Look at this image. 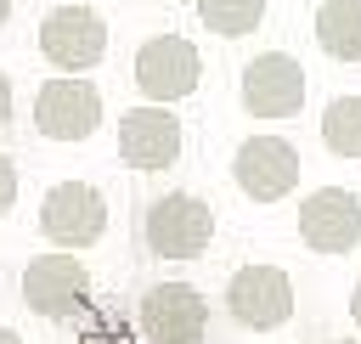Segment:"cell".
Listing matches in <instances>:
<instances>
[{
  "label": "cell",
  "instance_id": "obj_4",
  "mask_svg": "<svg viewBox=\"0 0 361 344\" xmlns=\"http://www.w3.org/2000/svg\"><path fill=\"white\" fill-rule=\"evenodd\" d=\"M102 124V90L90 79H45L34 90V130L51 135V141H85L90 130Z\"/></svg>",
  "mask_w": 361,
  "mask_h": 344
},
{
  "label": "cell",
  "instance_id": "obj_10",
  "mask_svg": "<svg viewBox=\"0 0 361 344\" xmlns=\"http://www.w3.org/2000/svg\"><path fill=\"white\" fill-rule=\"evenodd\" d=\"M299 237L316 254H350L361 242V197L350 186H316L299 203Z\"/></svg>",
  "mask_w": 361,
  "mask_h": 344
},
{
  "label": "cell",
  "instance_id": "obj_21",
  "mask_svg": "<svg viewBox=\"0 0 361 344\" xmlns=\"http://www.w3.org/2000/svg\"><path fill=\"white\" fill-rule=\"evenodd\" d=\"M338 344H355V338H338Z\"/></svg>",
  "mask_w": 361,
  "mask_h": 344
},
{
  "label": "cell",
  "instance_id": "obj_3",
  "mask_svg": "<svg viewBox=\"0 0 361 344\" xmlns=\"http://www.w3.org/2000/svg\"><path fill=\"white\" fill-rule=\"evenodd\" d=\"M39 231L56 248H90L107 231V197L90 180H56L39 203Z\"/></svg>",
  "mask_w": 361,
  "mask_h": 344
},
{
  "label": "cell",
  "instance_id": "obj_2",
  "mask_svg": "<svg viewBox=\"0 0 361 344\" xmlns=\"http://www.w3.org/2000/svg\"><path fill=\"white\" fill-rule=\"evenodd\" d=\"M39 56L68 68V73H85L107 56V23L102 11L90 6H51L39 17Z\"/></svg>",
  "mask_w": 361,
  "mask_h": 344
},
{
  "label": "cell",
  "instance_id": "obj_6",
  "mask_svg": "<svg viewBox=\"0 0 361 344\" xmlns=\"http://www.w3.org/2000/svg\"><path fill=\"white\" fill-rule=\"evenodd\" d=\"M197 73H203V56H197V45L180 39V34H152V39L135 51V85H141V96H152V102H180V96H192V90H197Z\"/></svg>",
  "mask_w": 361,
  "mask_h": 344
},
{
  "label": "cell",
  "instance_id": "obj_19",
  "mask_svg": "<svg viewBox=\"0 0 361 344\" xmlns=\"http://www.w3.org/2000/svg\"><path fill=\"white\" fill-rule=\"evenodd\" d=\"M0 344H23V338H17V333H11L6 321H0Z\"/></svg>",
  "mask_w": 361,
  "mask_h": 344
},
{
  "label": "cell",
  "instance_id": "obj_13",
  "mask_svg": "<svg viewBox=\"0 0 361 344\" xmlns=\"http://www.w3.org/2000/svg\"><path fill=\"white\" fill-rule=\"evenodd\" d=\"M316 39L327 56L355 62L361 56V0H322L316 6Z\"/></svg>",
  "mask_w": 361,
  "mask_h": 344
},
{
  "label": "cell",
  "instance_id": "obj_17",
  "mask_svg": "<svg viewBox=\"0 0 361 344\" xmlns=\"http://www.w3.org/2000/svg\"><path fill=\"white\" fill-rule=\"evenodd\" d=\"M6 118H11V79L0 73V124H6Z\"/></svg>",
  "mask_w": 361,
  "mask_h": 344
},
{
  "label": "cell",
  "instance_id": "obj_14",
  "mask_svg": "<svg viewBox=\"0 0 361 344\" xmlns=\"http://www.w3.org/2000/svg\"><path fill=\"white\" fill-rule=\"evenodd\" d=\"M322 141L338 158H361V96H333L322 113Z\"/></svg>",
  "mask_w": 361,
  "mask_h": 344
},
{
  "label": "cell",
  "instance_id": "obj_8",
  "mask_svg": "<svg viewBox=\"0 0 361 344\" xmlns=\"http://www.w3.org/2000/svg\"><path fill=\"white\" fill-rule=\"evenodd\" d=\"M243 107L254 118H288L305 107V68L288 56V51H259L248 68H243Z\"/></svg>",
  "mask_w": 361,
  "mask_h": 344
},
{
  "label": "cell",
  "instance_id": "obj_1",
  "mask_svg": "<svg viewBox=\"0 0 361 344\" xmlns=\"http://www.w3.org/2000/svg\"><path fill=\"white\" fill-rule=\"evenodd\" d=\"M214 237V209L192 192H164L147 209V248L158 259H192Z\"/></svg>",
  "mask_w": 361,
  "mask_h": 344
},
{
  "label": "cell",
  "instance_id": "obj_12",
  "mask_svg": "<svg viewBox=\"0 0 361 344\" xmlns=\"http://www.w3.org/2000/svg\"><path fill=\"white\" fill-rule=\"evenodd\" d=\"M180 118L169 113V107H130L124 118H118V158L130 164V169H169L175 158H180Z\"/></svg>",
  "mask_w": 361,
  "mask_h": 344
},
{
  "label": "cell",
  "instance_id": "obj_5",
  "mask_svg": "<svg viewBox=\"0 0 361 344\" xmlns=\"http://www.w3.org/2000/svg\"><path fill=\"white\" fill-rule=\"evenodd\" d=\"M90 299V276L73 254H34L23 265V305L34 316H51V321H68L79 316Z\"/></svg>",
  "mask_w": 361,
  "mask_h": 344
},
{
  "label": "cell",
  "instance_id": "obj_16",
  "mask_svg": "<svg viewBox=\"0 0 361 344\" xmlns=\"http://www.w3.org/2000/svg\"><path fill=\"white\" fill-rule=\"evenodd\" d=\"M17 203V169H11V158H0V214Z\"/></svg>",
  "mask_w": 361,
  "mask_h": 344
},
{
  "label": "cell",
  "instance_id": "obj_18",
  "mask_svg": "<svg viewBox=\"0 0 361 344\" xmlns=\"http://www.w3.org/2000/svg\"><path fill=\"white\" fill-rule=\"evenodd\" d=\"M350 316H355V327H361V282H355V293H350Z\"/></svg>",
  "mask_w": 361,
  "mask_h": 344
},
{
  "label": "cell",
  "instance_id": "obj_9",
  "mask_svg": "<svg viewBox=\"0 0 361 344\" xmlns=\"http://www.w3.org/2000/svg\"><path fill=\"white\" fill-rule=\"evenodd\" d=\"M231 175H237V186H243L254 203H276V197H288L293 180H299V152H293V141H282V135H248V141L231 152Z\"/></svg>",
  "mask_w": 361,
  "mask_h": 344
},
{
  "label": "cell",
  "instance_id": "obj_20",
  "mask_svg": "<svg viewBox=\"0 0 361 344\" xmlns=\"http://www.w3.org/2000/svg\"><path fill=\"white\" fill-rule=\"evenodd\" d=\"M6 17H11V0H0V23H6Z\"/></svg>",
  "mask_w": 361,
  "mask_h": 344
},
{
  "label": "cell",
  "instance_id": "obj_15",
  "mask_svg": "<svg viewBox=\"0 0 361 344\" xmlns=\"http://www.w3.org/2000/svg\"><path fill=\"white\" fill-rule=\"evenodd\" d=\"M197 17H203V28L237 39V34H254L265 23V0H197Z\"/></svg>",
  "mask_w": 361,
  "mask_h": 344
},
{
  "label": "cell",
  "instance_id": "obj_11",
  "mask_svg": "<svg viewBox=\"0 0 361 344\" xmlns=\"http://www.w3.org/2000/svg\"><path fill=\"white\" fill-rule=\"evenodd\" d=\"M209 327V299L192 282H158L141 299V333L152 344H197V333Z\"/></svg>",
  "mask_w": 361,
  "mask_h": 344
},
{
  "label": "cell",
  "instance_id": "obj_7",
  "mask_svg": "<svg viewBox=\"0 0 361 344\" xmlns=\"http://www.w3.org/2000/svg\"><path fill=\"white\" fill-rule=\"evenodd\" d=\"M226 310L231 321L265 333V327H282L293 316V282L282 265H243L231 282H226Z\"/></svg>",
  "mask_w": 361,
  "mask_h": 344
}]
</instances>
